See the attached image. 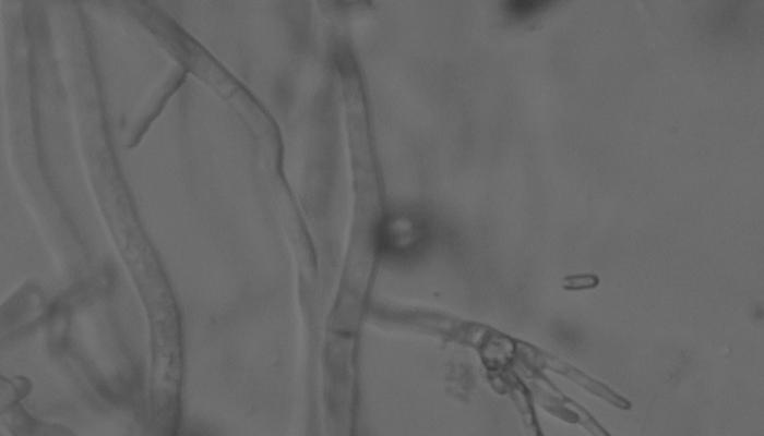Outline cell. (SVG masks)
<instances>
[{
    "mask_svg": "<svg viewBox=\"0 0 764 436\" xmlns=\"http://www.w3.org/2000/svg\"><path fill=\"white\" fill-rule=\"evenodd\" d=\"M437 231V217L430 207L419 202H394L378 214L372 245L382 259L407 263L432 245Z\"/></svg>",
    "mask_w": 764,
    "mask_h": 436,
    "instance_id": "obj_1",
    "label": "cell"
},
{
    "mask_svg": "<svg viewBox=\"0 0 764 436\" xmlns=\"http://www.w3.org/2000/svg\"><path fill=\"white\" fill-rule=\"evenodd\" d=\"M554 0H505L500 4L502 15L511 21H525L546 11Z\"/></svg>",
    "mask_w": 764,
    "mask_h": 436,
    "instance_id": "obj_2",
    "label": "cell"
}]
</instances>
